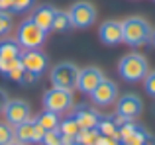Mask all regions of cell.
<instances>
[{
  "label": "cell",
  "mask_w": 155,
  "mask_h": 145,
  "mask_svg": "<svg viewBox=\"0 0 155 145\" xmlns=\"http://www.w3.org/2000/svg\"><path fill=\"white\" fill-rule=\"evenodd\" d=\"M122 31H124L122 43H126L130 47H141L149 41L151 26H149L147 20L140 18V16H132V18L122 22Z\"/></svg>",
  "instance_id": "1"
},
{
  "label": "cell",
  "mask_w": 155,
  "mask_h": 145,
  "mask_svg": "<svg viewBox=\"0 0 155 145\" xmlns=\"http://www.w3.org/2000/svg\"><path fill=\"white\" fill-rule=\"evenodd\" d=\"M118 72H120V76L124 80H128V82H140L149 72L147 59L140 53L124 55V57L120 59V63H118Z\"/></svg>",
  "instance_id": "2"
},
{
  "label": "cell",
  "mask_w": 155,
  "mask_h": 145,
  "mask_svg": "<svg viewBox=\"0 0 155 145\" xmlns=\"http://www.w3.org/2000/svg\"><path fill=\"white\" fill-rule=\"evenodd\" d=\"M45 37H47V34L41 30V27L35 26L30 18L24 20V22L18 26V30H16V41H18V45L22 47L24 51L39 49V47L45 43Z\"/></svg>",
  "instance_id": "3"
},
{
  "label": "cell",
  "mask_w": 155,
  "mask_h": 145,
  "mask_svg": "<svg viewBox=\"0 0 155 145\" xmlns=\"http://www.w3.org/2000/svg\"><path fill=\"white\" fill-rule=\"evenodd\" d=\"M51 84L63 90H75L77 80H79V67L71 61H63L51 69Z\"/></svg>",
  "instance_id": "4"
},
{
  "label": "cell",
  "mask_w": 155,
  "mask_h": 145,
  "mask_svg": "<svg viewBox=\"0 0 155 145\" xmlns=\"http://www.w3.org/2000/svg\"><path fill=\"white\" fill-rule=\"evenodd\" d=\"M43 108L55 114H65L73 108V92L53 86L43 94Z\"/></svg>",
  "instance_id": "5"
},
{
  "label": "cell",
  "mask_w": 155,
  "mask_h": 145,
  "mask_svg": "<svg viewBox=\"0 0 155 145\" xmlns=\"http://www.w3.org/2000/svg\"><path fill=\"white\" fill-rule=\"evenodd\" d=\"M71 27L77 30H84V27L92 26L96 20V8L91 2H75L67 12Z\"/></svg>",
  "instance_id": "6"
},
{
  "label": "cell",
  "mask_w": 155,
  "mask_h": 145,
  "mask_svg": "<svg viewBox=\"0 0 155 145\" xmlns=\"http://www.w3.org/2000/svg\"><path fill=\"white\" fill-rule=\"evenodd\" d=\"M20 53H22V47L18 45L16 39H8V37L0 39V72L4 76L10 71V67L14 65L16 59H20Z\"/></svg>",
  "instance_id": "7"
},
{
  "label": "cell",
  "mask_w": 155,
  "mask_h": 145,
  "mask_svg": "<svg viewBox=\"0 0 155 145\" xmlns=\"http://www.w3.org/2000/svg\"><path fill=\"white\" fill-rule=\"evenodd\" d=\"M30 112H31V108L26 100H8V104H6L2 114H4V118H6V122L14 127V126H18V124L30 120Z\"/></svg>",
  "instance_id": "8"
},
{
  "label": "cell",
  "mask_w": 155,
  "mask_h": 145,
  "mask_svg": "<svg viewBox=\"0 0 155 145\" xmlns=\"http://www.w3.org/2000/svg\"><path fill=\"white\" fill-rule=\"evenodd\" d=\"M91 100L96 104V106H110L112 102L118 100V86L116 82L108 79H102V82L91 92Z\"/></svg>",
  "instance_id": "9"
},
{
  "label": "cell",
  "mask_w": 155,
  "mask_h": 145,
  "mask_svg": "<svg viewBox=\"0 0 155 145\" xmlns=\"http://www.w3.org/2000/svg\"><path fill=\"white\" fill-rule=\"evenodd\" d=\"M104 75L98 67H84L79 69V80H77V88H79L83 94H91L100 82H102Z\"/></svg>",
  "instance_id": "10"
},
{
  "label": "cell",
  "mask_w": 155,
  "mask_h": 145,
  "mask_svg": "<svg viewBox=\"0 0 155 145\" xmlns=\"http://www.w3.org/2000/svg\"><path fill=\"white\" fill-rule=\"evenodd\" d=\"M71 116L77 120L81 130H96L100 118H102L91 104H79V106H75V110H73Z\"/></svg>",
  "instance_id": "11"
},
{
  "label": "cell",
  "mask_w": 155,
  "mask_h": 145,
  "mask_svg": "<svg viewBox=\"0 0 155 145\" xmlns=\"http://www.w3.org/2000/svg\"><path fill=\"white\" fill-rule=\"evenodd\" d=\"M98 37L104 45H120L124 39V31H122V22L118 20H108L102 22L98 27Z\"/></svg>",
  "instance_id": "12"
},
{
  "label": "cell",
  "mask_w": 155,
  "mask_h": 145,
  "mask_svg": "<svg viewBox=\"0 0 155 145\" xmlns=\"http://www.w3.org/2000/svg\"><path fill=\"white\" fill-rule=\"evenodd\" d=\"M20 63L26 71L38 72L41 75L47 69V57L41 49H30V51H22L20 53Z\"/></svg>",
  "instance_id": "13"
},
{
  "label": "cell",
  "mask_w": 155,
  "mask_h": 145,
  "mask_svg": "<svg viewBox=\"0 0 155 145\" xmlns=\"http://www.w3.org/2000/svg\"><path fill=\"white\" fill-rule=\"evenodd\" d=\"M143 110V104H141L140 96L136 94H124L120 100H118V106H116V116H122L126 120H134L136 116L141 114Z\"/></svg>",
  "instance_id": "14"
},
{
  "label": "cell",
  "mask_w": 155,
  "mask_h": 145,
  "mask_svg": "<svg viewBox=\"0 0 155 145\" xmlns=\"http://www.w3.org/2000/svg\"><path fill=\"white\" fill-rule=\"evenodd\" d=\"M55 12L57 10L51 6V4H41V6H38V8H34V10H31L30 20L38 27H41L45 34H49V31H51V26H53V18H55Z\"/></svg>",
  "instance_id": "15"
},
{
  "label": "cell",
  "mask_w": 155,
  "mask_h": 145,
  "mask_svg": "<svg viewBox=\"0 0 155 145\" xmlns=\"http://www.w3.org/2000/svg\"><path fill=\"white\" fill-rule=\"evenodd\" d=\"M34 124H35V120H26V122H22V124H18V126H14V139L16 141H20V143H24V145H28V143H31V131H34Z\"/></svg>",
  "instance_id": "16"
},
{
  "label": "cell",
  "mask_w": 155,
  "mask_h": 145,
  "mask_svg": "<svg viewBox=\"0 0 155 145\" xmlns=\"http://www.w3.org/2000/svg\"><path fill=\"white\" fill-rule=\"evenodd\" d=\"M35 122H38L45 131L57 130V127H59V114H55V112H49V110H43L41 114L35 118Z\"/></svg>",
  "instance_id": "17"
},
{
  "label": "cell",
  "mask_w": 155,
  "mask_h": 145,
  "mask_svg": "<svg viewBox=\"0 0 155 145\" xmlns=\"http://www.w3.org/2000/svg\"><path fill=\"white\" fill-rule=\"evenodd\" d=\"M124 143H126V145H153V137L143 130V127L137 126L136 131H134V134L130 135V137L126 139Z\"/></svg>",
  "instance_id": "18"
},
{
  "label": "cell",
  "mask_w": 155,
  "mask_h": 145,
  "mask_svg": "<svg viewBox=\"0 0 155 145\" xmlns=\"http://www.w3.org/2000/svg\"><path fill=\"white\" fill-rule=\"evenodd\" d=\"M57 130L61 131V135H67V137H77V134L81 131L79 124H77V120L73 118V116H69V118H65L63 122H59V127Z\"/></svg>",
  "instance_id": "19"
},
{
  "label": "cell",
  "mask_w": 155,
  "mask_h": 145,
  "mask_svg": "<svg viewBox=\"0 0 155 145\" xmlns=\"http://www.w3.org/2000/svg\"><path fill=\"white\" fill-rule=\"evenodd\" d=\"M96 130H98L100 135H108V137H114V139H116V135H118V126H116V122H114V118H100Z\"/></svg>",
  "instance_id": "20"
},
{
  "label": "cell",
  "mask_w": 155,
  "mask_h": 145,
  "mask_svg": "<svg viewBox=\"0 0 155 145\" xmlns=\"http://www.w3.org/2000/svg\"><path fill=\"white\" fill-rule=\"evenodd\" d=\"M53 31H57V34H65L67 30H71V22H69V16L67 12H61L57 10L55 12V18H53V26H51Z\"/></svg>",
  "instance_id": "21"
},
{
  "label": "cell",
  "mask_w": 155,
  "mask_h": 145,
  "mask_svg": "<svg viewBox=\"0 0 155 145\" xmlns=\"http://www.w3.org/2000/svg\"><path fill=\"white\" fill-rule=\"evenodd\" d=\"M98 130H81L79 134H77L75 141L79 145H94L96 139H98Z\"/></svg>",
  "instance_id": "22"
},
{
  "label": "cell",
  "mask_w": 155,
  "mask_h": 145,
  "mask_svg": "<svg viewBox=\"0 0 155 145\" xmlns=\"http://www.w3.org/2000/svg\"><path fill=\"white\" fill-rule=\"evenodd\" d=\"M14 27V20H12V12H2L0 10V37H6Z\"/></svg>",
  "instance_id": "23"
},
{
  "label": "cell",
  "mask_w": 155,
  "mask_h": 145,
  "mask_svg": "<svg viewBox=\"0 0 155 145\" xmlns=\"http://www.w3.org/2000/svg\"><path fill=\"white\" fill-rule=\"evenodd\" d=\"M14 141V127L8 122H0V145H8Z\"/></svg>",
  "instance_id": "24"
},
{
  "label": "cell",
  "mask_w": 155,
  "mask_h": 145,
  "mask_svg": "<svg viewBox=\"0 0 155 145\" xmlns=\"http://www.w3.org/2000/svg\"><path fill=\"white\" fill-rule=\"evenodd\" d=\"M6 76L10 80H14V82H22V76H24V67H22V63H20V59H16L14 61V65L10 67V71L6 72Z\"/></svg>",
  "instance_id": "25"
},
{
  "label": "cell",
  "mask_w": 155,
  "mask_h": 145,
  "mask_svg": "<svg viewBox=\"0 0 155 145\" xmlns=\"http://www.w3.org/2000/svg\"><path fill=\"white\" fill-rule=\"evenodd\" d=\"M31 8H34V0H14L10 12L12 14H24V12L31 10Z\"/></svg>",
  "instance_id": "26"
},
{
  "label": "cell",
  "mask_w": 155,
  "mask_h": 145,
  "mask_svg": "<svg viewBox=\"0 0 155 145\" xmlns=\"http://www.w3.org/2000/svg\"><path fill=\"white\" fill-rule=\"evenodd\" d=\"M43 145H63V135H61L59 130H51V131H45L43 135Z\"/></svg>",
  "instance_id": "27"
},
{
  "label": "cell",
  "mask_w": 155,
  "mask_h": 145,
  "mask_svg": "<svg viewBox=\"0 0 155 145\" xmlns=\"http://www.w3.org/2000/svg\"><path fill=\"white\" fill-rule=\"evenodd\" d=\"M143 88L151 98H155V71H149L143 76Z\"/></svg>",
  "instance_id": "28"
},
{
  "label": "cell",
  "mask_w": 155,
  "mask_h": 145,
  "mask_svg": "<svg viewBox=\"0 0 155 145\" xmlns=\"http://www.w3.org/2000/svg\"><path fill=\"white\" fill-rule=\"evenodd\" d=\"M39 76H41V75H38V72H31V71H26V69H24V76H22V82H20V84H24V86H30V84L38 82Z\"/></svg>",
  "instance_id": "29"
},
{
  "label": "cell",
  "mask_w": 155,
  "mask_h": 145,
  "mask_svg": "<svg viewBox=\"0 0 155 145\" xmlns=\"http://www.w3.org/2000/svg\"><path fill=\"white\" fill-rule=\"evenodd\" d=\"M43 135H45V130L35 122L34 124V131H31V143H41L43 141Z\"/></svg>",
  "instance_id": "30"
},
{
  "label": "cell",
  "mask_w": 155,
  "mask_h": 145,
  "mask_svg": "<svg viewBox=\"0 0 155 145\" xmlns=\"http://www.w3.org/2000/svg\"><path fill=\"white\" fill-rule=\"evenodd\" d=\"M118 141L114 137H108V135H98V139H96L94 145H116Z\"/></svg>",
  "instance_id": "31"
},
{
  "label": "cell",
  "mask_w": 155,
  "mask_h": 145,
  "mask_svg": "<svg viewBox=\"0 0 155 145\" xmlns=\"http://www.w3.org/2000/svg\"><path fill=\"white\" fill-rule=\"evenodd\" d=\"M8 100H10V96H8V92L4 90V88H0V114L4 112V108H6Z\"/></svg>",
  "instance_id": "32"
},
{
  "label": "cell",
  "mask_w": 155,
  "mask_h": 145,
  "mask_svg": "<svg viewBox=\"0 0 155 145\" xmlns=\"http://www.w3.org/2000/svg\"><path fill=\"white\" fill-rule=\"evenodd\" d=\"M12 2H14V0H0V10L2 12H10Z\"/></svg>",
  "instance_id": "33"
},
{
  "label": "cell",
  "mask_w": 155,
  "mask_h": 145,
  "mask_svg": "<svg viewBox=\"0 0 155 145\" xmlns=\"http://www.w3.org/2000/svg\"><path fill=\"white\" fill-rule=\"evenodd\" d=\"M147 43H151V47H155V30H151V35H149V41Z\"/></svg>",
  "instance_id": "34"
},
{
  "label": "cell",
  "mask_w": 155,
  "mask_h": 145,
  "mask_svg": "<svg viewBox=\"0 0 155 145\" xmlns=\"http://www.w3.org/2000/svg\"><path fill=\"white\" fill-rule=\"evenodd\" d=\"M8 145H24V143H20V141H16V139H14V141H10Z\"/></svg>",
  "instance_id": "35"
},
{
  "label": "cell",
  "mask_w": 155,
  "mask_h": 145,
  "mask_svg": "<svg viewBox=\"0 0 155 145\" xmlns=\"http://www.w3.org/2000/svg\"><path fill=\"white\" fill-rule=\"evenodd\" d=\"M116 145H126V143H124V141H118V143H116Z\"/></svg>",
  "instance_id": "36"
},
{
  "label": "cell",
  "mask_w": 155,
  "mask_h": 145,
  "mask_svg": "<svg viewBox=\"0 0 155 145\" xmlns=\"http://www.w3.org/2000/svg\"><path fill=\"white\" fill-rule=\"evenodd\" d=\"M153 112H155V108H153Z\"/></svg>",
  "instance_id": "37"
}]
</instances>
